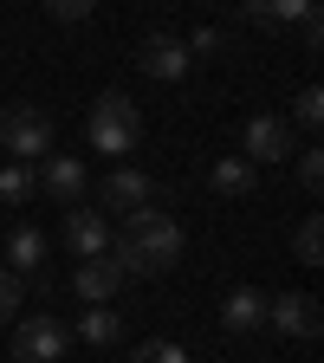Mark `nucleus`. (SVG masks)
<instances>
[{
	"instance_id": "obj_1",
	"label": "nucleus",
	"mask_w": 324,
	"mask_h": 363,
	"mask_svg": "<svg viewBox=\"0 0 324 363\" xmlns=\"http://www.w3.org/2000/svg\"><path fill=\"white\" fill-rule=\"evenodd\" d=\"M111 259L123 266V279H150L181 259V220L162 208H136L123 214V234H111Z\"/></svg>"
},
{
	"instance_id": "obj_2",
	"label": "nucleus",
	"mask_w": 324,
	"mask_h": 363,
	"mask_svg": "<svg viewBox=\"0 0 324 363\" xmlns=\"http://www.w3.org/2000/svg\"><path fill=\"white\" fill-rule=\"evenodd\" d=\"M91 150H104V156H130L136 150V136H143V111L130 104V91H104L98 104H91Z\"/></svg>"
},
{
	"instance_id": "obj_3",
	"label": "nucleus",
	"mask_w": 324,
	"mask_h": 363,
	"mask_svg": "<svg viewBox=\"0 0 324 363\" xmlns=\"http://www.w3.org/2000/svg\"><path fill=\"white\" fill-rule=\"evenodd\" d=\"M0 150L13 162H33V156H52V117L39 104H7L0 111Z\"/></svg>"
},
{
	"instance_id": "obj_4",
	"label": "nucleus",
	"mask_w": 324,
	"mask_h": 363,
	"mask_svg": "<svg viewBox=\"0 0 324 363\" xmlns=\"http://www.w3.org/2000/svg\"><path fill=\"white\" fill-rule=\"evenodd\" d=\"M72 350V325L52 311H33L20 318V331H13V363H59Z\"/></svg>"
},
{
	"instance_id": "obj_5",
	"label": "nucleus",
	"mask_w": 324,
	"mask_h": 363,
	"mask_svg": "<svg viewBox=\"0 0 324 363\" xmlns=\"http://www.w3.org/2000/svg\"><path fill=\"white\" fill-rule=\"evenodd\" d=\"M240 156L259 169V162H286V156H298V130L286 123V117H253L247 123V136H240Z\"/></svg>"
},
{
	"instance_id": "obj_6",
	"label": "nucleus",
	"mask_w": 324,
	"mask_h": 363,
	"mask_svg": "<svg viewBox=\"0 0 324 363\" xmlns=\"http://www.w3.org/2000/svg\"><path fill=\"white\" fill-rule=\"evenodd\" d=\"M136 65H143L150 78H162V84H181L189 65H195V52H189V39H175V33H150L143 45H136Z\"/></svg>"
},
{
	"instance_id": "obj_7",
	"label": "nucleus",
	"mask_w": 324,
	"mask_h": 363,
	"mask_svg": "<svg viewBox=\"0 0 324 363\" xmlns=\"http://www.w3.org/2000/svg\"><path fill=\"white\" fill-rule=\"evenodd\" d=\"M266 325L286 331V337H318L324 331V311H318L311 292H279V298H266Z\"/></svg>"
},
{
	"instance_id": "obj_8",
	"label": "nucleus",
	"mask_w": 324,
	"mask_h": 363,
	"mask_svg": "<svg viewBox=\"0 0 324 363\" xmlns=\"http://www.w3.org/2000/svg\"><path fill=\"white\" fill-rule=\"evenodd\" d=\"M65 247H72V259L111 253V220H104L98 208H72V214H65Z\"/></svg>"
},
{
	"instance_id": "obj_9",
	"label": "nucleus",
	"mask_w": 324,
	"mask_h": 363,
	"mask_svg": "<svg viewBox=\"0 0 324 363\" xmlns=\"http://www.w3.org/2000/svg\"><path fill=\"white\" fill-rule=\"evenodd\" d=\"M117 286H123V266H117L111 253L78 259V272H72V292H78L84 305H111V298H117Z\"/></svg>"
},
{
	"instance_id": "obj_10",
	"label": "nucleus",
	"mask_w": 324,
	"mask_h": 363,
	"mask_svg": "<svg viewBox=\"0 0 324 363\" xmlns=\"http://www.w3.org/2000/svg\"><path fill=\"white\" fill-rule=\"evenodd\" d=\"M98 195H104V208H117V214H136V208H156V182H150L143 169H111Z\"/></svg>"
},
{
	"instance_id": "obj_11",
	"label": "nucleus",
	"mask_w": 324,
	"mask_h": 363,
	"mask_svg": "<svg viewBox=\"0 0 324 363\" xmlns=\"http://www.w3.org/2000/svg\"><path fill=\"white\" fill-rule=\"evenodd\" d=\"M33 182H39L52 201H65V208L84 201V162H78V156H45V169H39Z\"/></svg>"
},
{
	"instance_id": "obj_12",
	"label": "nucleus",
	"mask_w": 324,
	"mask_h": 363,
	"mask_svg": "<svg viewBox=\"0 0 324 363\" xmlns=\"http://www.w3.org/2000/svg\"><path fill=\"white\" fill-rule=\"evenodd\" d=\"M220 325L234 331V337L259 331V325H266V292H253V286H234V292H227V305H220Z\"/></svg>"
},
{
	"instance_id": "obj_13",
	"label": "nucleus",
	"mask_w": 324,
	"mask_h": 363,
	"mask_svg": "<svg viewBox=\"0 0 324 363\" xmlns=\"http://www.w3.org/2000/svg\"><path fill=\"white\" fill-rule=\"evenodd\" d=\"M208 182H214V195H253V189H259V169H253L247 156H220V162L208 169Z\"/></svg>"
},
{
	"instance_id": "obj_14",
	"label": "nucleus",
	"mask_w": 324,
	"mask_h": 363,
	"mask_svg": "<svg viewBox=\"0 0 324 363\" xmlns=\"http://www.w3.org/2000/svg\"><path fill=\"white\" fill-rule=\"evenodd\" d=\"M318 0H247V20L253 26H298Z\"/></svg>"
},
{
	"instance_id": "obj_15",
	"label": "nucleus",
	"mask_w": 324,
	"mask_h": 363,
	"mask_svg": "<svg viewBox=\"0 0 324 363\" xmlns=\"http://www.w3.org/2000/svg\"><path fill=\"white\" fill-rule=\"evenodd\" d=\"M78 337L104 350V344H117V337H123V318H117V311H104V305H91V311H78Z\"/></svg>"
},
{
	"instance_id": "obj_16",
	"label": "nucleus",
	"mask_w": 324,
	"mask_h": 363,
	"mask_svg": "<svg viewBox=\"0 0 324 363\" xmlns=\"http://www.w3.org/2000/svg\"><path fill=\"white\" fill-rule=\"evenodd\" d=\"M7 259H13V272H33L45 259V240L33 234V227H13V234H7Z\"/></svg>"
},
{
	"instance_id": "obj_17",
	"label": "nucleus",
	"mask_w": 324,
	"mask_h": 363,
	"mask_svg": "<svg viewBox=\"0 0 324 363\" xmlns=\"http://www.w3.org/2000/svg\"><path fill=\"white\" fill-rule=\"evenodd\" d=\"M39 189V182H33V169L26 162H7V169H0V201H7V208H26V195Z\"/></svg>"
},
{
	"instance_id": "obj_18",
	"label": "nucleus",
	"mask_w": 324,
	"mask_h": 363,
	"mask_svg": "<svg viewBox=\"0 0 324 363\" xmlns=\"http://www.w3.org/2000/svg\"><path fill=\"white\" fill-rule=\"evenodd\" d=\"M292 253H298L305 266H318V259H324V220H318V214H305V220H298V234H292Z\"/></svg>"
},
{
	"instance_id": "obj_19",
	"label": "nucleus",
	"mask_w": 324,
	"mask_h": 363,
	"mask_svg": "<svg viewBox=\"0 0 324 363\" xmlns=\"http://www.w3.org/2000/svg\"><path fill=\"white\" fill-rule=\"evenodd\" d=\"M130 363H189V350H181L175 337H150V344H136Z\"/></svg>"
},
{
	"instance_id": "obj_20",
	"label": "nucleus",
	"mask_w": 324,
	"mask_h": 363,
	"mask_svg": "<svg viewBox=\"0 0 324 363\" xmlns=\"http://www.w3.org/2000/svg\"><path fill=\"white\" fill-rule=\"evenodd\" d=\"M292 123H298V130H318V123H324V91H318V84H305L298 98H292Z\"/></svg>"
},
{
	"instance_id": "obj_21",
	"label": "nucleus",
	"mask_w": 324,
	"mask_h": 363,
	"mask_svg": "<svg viewBox=\"0 0 324 363\" xmlns=\"http://www.w3.org/2000/svg\"><path fill=\"white\" fill-rule=\"evenodd\" d=\"M26 311V286H20V272H0V325L7 318H20Z\"/></svg>"
},
{
	"instance_id": "obj_22",
	"label": "nucleus",
	"mask_w": 324,
	"mask_h": 363,
	"mask_svg": "<svg viewBox=\"0 0 324 363\" xmlns=\"http://www.w3.org/2000/svg\"><path fill=\"white\" fill-rule=\"evenodd\" d=\"M298 189H305V195H318V189H324V156H318V150H305V156H298Z\"/></svg>"
},
{
	"instance_id": "obj_23",
	"label": "nucleus",
	"mask_w": 324,
	"mask_h": 363,
	"mask_svg": "<svg viewBox=\"0 0 324 363\" xmlns=\"http://www.w3.org/2000/svg\"><path fill=\"white\" fill-rule=\"evenodd\" d=\"M91 7H98V0H45V13H52V20H65V26L91 20Z\"/></svg>"
},
{
	"instance_id": "obj_24",
	"label": "nucleus",
	"mask_w": 324,
	"mask_h": 363,
	"mask_svg": "<svg viewBox=\"0 0 324 363\" xmlns=\"http://www.w3.org/2000/svg\"><path fill=\"white\" fill-rule=\"evenodd\" d=\"M220 45H227V33H220V26H201V33L189 39V52H195V59H214Z\"/></svg>"
},
{
	"instance_id": "obj_25",
	"label": "nucleus",
	"mask_w": 324,
	"mask_h": 363,
	"mask_svg": "<svg viewBox=\"0 0 324 363\" xmlns=\"http://www.w3.org/2000/svg\"><path fill=\"white\" fill-rule=\"evenodd\" d=\"M298 39H305V52H318V45H324V13H318V7L298 20Z\"/></svg>"
}]
</instances>
